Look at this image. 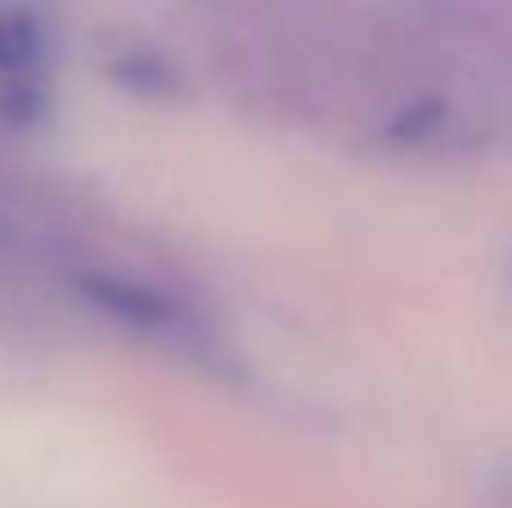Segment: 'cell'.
Segmentation results:
<instances>
[{"label": "cell", "mask_w": 512, "mask_h": 508, "mask_svg": "<svg viewBox=\"0 0 512 508\" xmlns=\"http://www.w3.org/2000/svg\"><path fill=\"white\" fill-rule=\"evenodd\" d=\"M81 293L90 306L108 315V320L126 324L135 333H158V338H176L185 333V311L171 302L167 293L149 284H135V279H117V275H90L81 279Z\"/></svg>", "instance_id": "cell-1"}, {"label": "cell", "mask_w": 512, "mask_h": 508, "mask_svg": "<svg viewBox=\"0 0 512 508\" xmlns=\"http://www.w3.org/2000/svg\"><path fill=\"white\" fill-rule=\"evenodd\" d=\"M41 27L32 14H5L0 18V77H23L41 59Z\"/></svg>", "instance_id": "cell-2"}, {"label": "cell", "mask_w": 512, "mask_h": 508, "mask_svg": "<svg viewBox=\"0 0 512 508\" xmlns=\"http://www.w3.org/2000/svg\"><path fill=\"white\" fill-rule=\"evenodd\" d=\"M490 500L504 504V508H512V473H504L495 486H490Z\"/></svg>", "instance_id": "cell-3"}]
</instances>
